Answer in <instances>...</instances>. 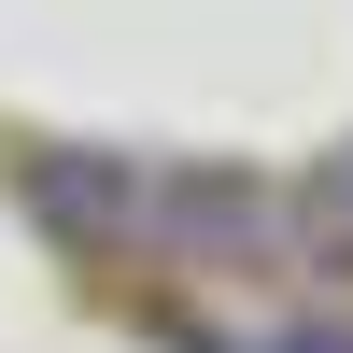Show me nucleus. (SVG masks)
<instances>
[{"label":"nucleus","instance_id":"obj_1","mask_svg":"<svg viewBox=\"0 0 353 353\" xmlns=\"http://www.w3.org/2000/svg\"><path fill=\"white\" fill-rule=\"evenodd\" d=\"M325 212L353 226V141H339V156H325Z\"/></svg>","mask_w":353,"mask_h":353}]
</instances>
